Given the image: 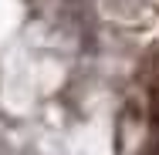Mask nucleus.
Returning <instances> with one entry per match:
<instances>
[{
  "instance_id": "1",
  "label": "nucleus",
  "mask_w": 159,
  "mask_h": 155,
  "mask_svg": "<svg viewBox=\"0 0 159 155\" xmlns=\"http://www.w3.org/2000/svg\"><path fill=\"white\" fill-rule=\"evenodd\" d=\"M146 122H149V135L152 145L159 149V67L149 78V91H146Z\"/></svg>"
}]
</instances>
